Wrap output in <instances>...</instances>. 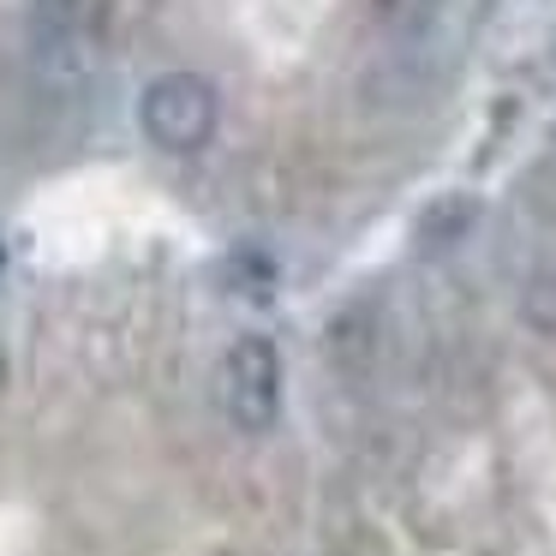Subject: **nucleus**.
Wrapping results in <instances>:
<instances>
[{
  "mask_svg": "<svg viewBox=\"0 0 556 556\" xmlns=\"http://www.w3.org/2000/svg\"><path fill=\"white\" fill-rule=\"evenodd\" d=\"M216 85L198 73H162L156 85L138 102V121H144V138L156 150H174V156H192V150L210 144L216 132Z\"/></svg>",
  "mask_w": 556,
  "mask_h": 556,
  "instance_id": "nucleus-1",
  "label": "nucleus"
},
{
  "mask_svg": "<svg viewBox=\"0 0 556 556\" xmlns=\"http://www.w3.org/2000/svg\"><path fill=\"white\" fill-rule=\"evenodd\" d=\"M222 407L240 431H269L281 413V353L269 336H240L222 359Z\"/></svg>",
  "mask_w": 556,
  "mask_h": 556,
  "instance_id": "nucleus-2",
  "label": "nucleus"
}]
</instances>
